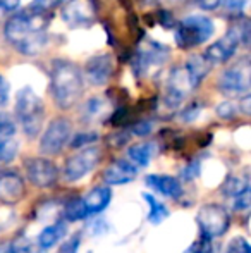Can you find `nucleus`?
Masks as SVG:
<instances>
[{"mask_svg": "<svg viewBox=\"0 0 251 253\" xmlns=\"http://www.w3.org/2000/svg\"><path fill=\"white\" fill-rule=\"evenodd\" d=\"M47 28V12L30 7L7 19L3 26V35L16 50L24 55H38L45 50L48 43Z\"/></svg>", "mask_w": 251, "mask_h": 253, "instance_id": "f257e3e1", "label": "nucleus"}, {"mask_svg": "<svg viewBox=\"0 0 251 253\" xmlns=\"http://www.w3.org/2000/svg\"><path fill=\"white\" fill-rule=\"evenodd\" d=\"M50 90L57 107L71 109L84 91V80L79 66L66 59H55L50 69Z\"/></svg>", "mask_w": 251, "mask_h": 253, "instance_id": "f03ea898", "label": "nucleus"}, {"mask_svg": "<svg viewBox=\"0 0 251 253\" xmlns=\"http://www.w3.org/2000/svg\"><path fill=\"white\" fill-rule=\"evenodd\" d=\"M16 116L28 138H36L40 134L45 119V105L30 86H24L17 93Z\"/></svg>", "mask_w": 251, "mask_h": 253, "instance_id": "7ed1b4c3", "label": "nucleus"}, {"mask_svg": "<svg viewBox=\"0 0 251 253\" xmlns=\"http://www.w3.org/2000/svg\"><path fill=\"white\" fill-rule=\"evenodd\" d=\"M250 45V21L243 19L241 24L231 28L225 37L212 43L205 52V57L210 60V64H222L229 60L236 52H238L239 45Z\"/></svg>", "mask_w": 251, "mask_h": 253, "instance_id": "20e7f679", "label": "nucleus"}, {"mask_svg": "<svg viewBox=\"0 0 251 253\" xmlns=\"http://www.w3.org/2000/svg\"><path fill=\"white\" fill-rule=\"evenodd\" d=\"M212 35H214V23L210 17L194 14L184 17L176 26V43L181 48H191L208 42Z\"/></svg>", "mask_w": 251, "mask_h": 253, "instance_id": "39448f33", "label": "nucleus"}, {"mask_svg": "<svg viewBox=\"0 0 251 253\" xmlns=\"http://www.w3.org/2000/svg\"><path fill=\"white\" fill-rule=\"evenodd\" d=\"M218 90L229 97H243L251 88V62L248 57H241L218 78Z\"/></svg>", "mask_w": 251, "mask_h": 253, "instance_id": "423d86ee", "label": "nucleus"}, {"mask_svg": "<svg viewBox=\"0 0 251 253\" xmlns=\"http://www.w3.org/2000/svg\"><path fill=\"white\" fill-rule=\"evenodd\" d=\"M100 148L91 147V145H88L83 150L71 155L66 160V166H64V177H66V181H69V183L79 181L81 177H84L88 172H91L97 167V164L100 162Z\"/></svg>", "mask_w": 251, "mask_h": 253, "instance_id": "0eeeda50", "label": "nucleus"}, {"mask_svg": "<svg viewBox=\"0 0 251 253\" xmlns=\"http://www.w3.org/2000/svg\"><path fill=\"white\" fill-rule=\"evenodd\" d=\"M196 222L203 234H207L210 238H218L229 229L231 217H229V212L222 205L210 203V205H205L198 210Z\"/></svg>", "mask_w": 251, "mask_h": 253, "instance_id": "6e6552de", "label": "nucleus"}, {"mask_svg": "<svg viewBox=\"0 0 251 253\" xmlns=\"http://www.w3.org/2000/svg\"><path fill=\"white\" fill-rule=\"evenodd\" d=\"M71 134H72V124L66 117L54 119L40 140V152L45 155H57L62 152V148L69 143Z\"/></svg>", "mask_w": 251, "mask_h": 253, "instance_id": "1a4fd4ad", "label": "nucleus"}, {"mask_svg": "<svg viewBox=\"0 0 251 253\" xmlns=\"http://www.w3.org/2000/svg\"><path fill=\"white\" fill-rule=\"evenodd\" d=\"M169 50L158 42H148L143 43L133 57V69L138 76H144L151 67H160L167 60Z\"/></svg>", "mask_w": 251, "mask_h": 253, "instance_id": "9d476101", "label": "nucleus"}, {"mask_svg": "<svg viewBox=\"0 0 251 253\" xmlns=\"http://www.w3.org/2000/svg\"><path fill=\"white\" fill-rule=\"evenodd\" d=\"M62 19L71 28H88L97 19L93 0H71L64 5Z\"/></svg>", "mask_w": 251, "mask_h": 253, "instance_id": "9b49d317", "label": "nucleus"}, {"mask_svg": "<svg viewBox=\"0 0 251 253\" xmlns=\"http://www.w3.org/2000/svg\"><path fill=\"white\" fill-rule=\"evenodd\" d=\"M189 90H193L191 86L188 74H186L184 67H174L169 74L167 80V88H165L164 95V103L167 109H178L186 98V95L189 93Z\"/></svg>", "mask_w": 251, "mask_h": 253, "instance_id": "f8f14e48", "label": "nucleus"}, {"mask_svg": "<svg viewBox=\"0 0 251 253\" xmlns=\"http://www.w3.org/2000/svg\"><path fill=\"white\" fill-rule=\"evenodd\" d=\"M24 169H26L28 179L38 188H48L59 179V169L55 167V164L43 157L28 159Z\"/></svg>", "mask_w": 251, "mask_h": 253, "instance_id": "ddd939ff", "label": "nucleus"}, {"mask_svg": "<svg viewBox=\"0 0 251 253\" xmlns=\"http://www.w3.org/2000/svg\"><path fill=\"white\" fill-rule=\"evenodd\" d=\"M86 78L93 86H104L114 74V59L108 53H98L90 57V60L84 66Z\"/></svg>", "mask_w": 251, "mask_h": 253, "instance_id": "4468645a", "label": "nucleus"}, {"mask_svg": "<svg viewBox=\"0 0 251 253\" xmlns=\"http://www.w3.org/2000/svg\"><path fill=\"white\" fill-rule=\"evenodd\" d=\"M24 193H26V188H24V181L19 174H0V202L3 205H16L23 200Z\"/></svg>", "mask_w": 251, "mask_h": 253, "instance_id": "2eb2a0df", "label": "nucleus"}, {"mask_svg": "<svg viewBox=\"0 0 251 253\" xmlns=\"http://www.w3.org/2000/svg\"><path fill=\"white\" fill-rule=\"evenodd\" d=\"M148 188L155 190L157 193L164 195L172 200H179L182 197V184L178 177L174 176H164V174H150L144 179Z\"/></svg>", "mask_w": 251, "mask_h": 253, "instance_id": "dca6fc26", "label": "nucleus"}, {"mask_svg": "<svg viewBox=\"0 0 251 253\" xmlns=\"http://www.w3.org/2000/svg\"><path fill=\"white\" fill-rule=\"evenodd\" d=\"M136 177V167L129 162V160L119 159L114 160L107 169L104 170V181L110 186H117V184H126Z\"/></svg>", "mask_w": 251, "mask_h": 253, "instance_id": "f3484780", "label": "nucleus"}, {"mask_svg": "<svg viewBox=\"0 0 251 253\" xmlns=\"http://www.w3.org/2000/svg\"><path fill=\"white\" fill-rule=\"evenodd\" d=\"M212 66H214V64H210V60H208L205 55H191L188 59V62H186V66H184L191 86L193 88L200 86L201 81L208 76Z\"/></svg>", "mask_w": 251, "mask_h": 253, "instance_id": "a211bd4d", "label": "nucleus"}, {"mask_svg": "<svg viewBox=\"0 0 251 253\" xmlns=\"http://www.w3.org/2000/svg\"><path fill=\"white\" fill-rule=\"evenodd\" d=\"M110 114V102L105 97H93L90 98L83 105L81 110V117L86 123H95V121H102Z\"/></svg>", "mask_w": 251, "mask_h": 253, "instance_id": "6ab92c4d", "label": "nucleus"}, {"mask_svg": "<svg viewBox=\"0 0 251 253\" xmlns=\"http://www.w3.org/2000/svg\"><path fill=\"white\" fill-rule=\"evenodd\" d=\"M112 200V190L107 186H97L83 198L84 207L91 213H100L102 210H105L108 207V203Z\"/></svg>", "mask_w": 251, "mask_h": 253, "instance_id": "aec40b11", "label": "nucleus"}, {"mask_svg": "<svg viewBox=\"0 0 251 253\" xmlns=\"http://www.w3.org/2000/svg\"><path fill=\"white\" fill-rule=\"evenodd\" d=\"M64 234H66V224L55 222L52 226H47L38 234V247L43 248V250H48V248L55 247L62 240Z\"/></svg>", "mask_w": 251, "mask_h": 253, "instance_id": "412c9836", "label": "nucleus"}, {"mask_svg": "<svg viewBox=\"0 0 251 253\" xmlns=\"http://www.w3.org/2000/svg\"><path fill=\"white\" fill-rule=\"evenodd\" d=\"M155 150H157L155 143H138V145L129 147L127 155H129V159H131V164H134V166H138V167H146L148 164H150Z\"/></svg>", "mask_w": 251, "mask_h": 253, "instance_id": "4be33fe9", "label": "nucleus"}, {"mask_svg": "<svg viewBox=\"0 0 251 253\" xmlns=\"http://www.w3.org/2000/svg\"><path fill=\"white\" fill-rule=\"evenodd\" d=\"M143 198L148 203V220L151 224H160L169 217V209L162 202H158L153 195L143 193Z\"/></svg>", "mask_w": 251, "mask_h": 253, "instance_id": "5701e85b", "label": "nucleus"}, {"mask_svg": "<svg viewBox=\"0 0 251 253\" xmlns=\"http://www.w3.org/2000/svg\"><path fill=\"white\" fill-rule=\"evenodd\" d=\"M246 190H250V181L246 176H236V174H232V176H229L227 179L224 181V184H222V193L231 198L245 193Z\"/></svg>", "mask_w": 251, "mask_h": 253, "instance_id": "b1692460", "label": "nucleus"}, {"mask_svg": "<svg viewBox=\"0 0 251 253\" xmlns=\"http://www.w3.org/2000/svg\"><path fill=\"white\" fill-rule=\"evenodd\" d=\"M62 213H64V217H66V220H69V222H77V220H83L90 215V212H88L86 207H84L83 198H71V200L64 205Z\"/></svg>", "mask_w": 251, "mask_h": 253, "instance_id": "393cba45", "label": "nucleus"}, {"mask_svg": "<svg viewBox=\"0 0 251 253\" xmlns=\"http://www.w3.org/2000/svg\"><path fill=\"white\" fill-rule=\"evenodd\" d=\"M16 126L12 121H9L5 116H0V145H5L14 140Z\"/></svg>", "mask_w": 251, "mask_h": 253, "instance_id": "a878e982", "label": "nucleus"}, {"mask_svg": "<svg viewBox=\"0 0 251 253\" xmlns=\"http://www.w3.org/2000/svg\"><path fill=\"white\" fill-rule=\"evenodd\" d=\"M227 253H251L250 243L241 236L232 238L227 245Z\"/></svg>", "mask_w": 251, "mask_h": 253, "instance_id": "bb28decb", "label": "nucleus"}, {"mask_svg": "<svg viewBox=\"0 0 251 253\" xmlns=\"http://www.w3.org/2000/svg\"><path fill=\"white\" fill-rule=\"evenodd\" d=\"M210 248H212V238L201 233L200 241L191 245L184 253H210Z\"/></svg>", "mask_w": 251, "mask_h": 253, "instance_id": "cd10ccee", "label": "nucleus"}, {"mask_svg": "<svg viewBox=\"0 0 251 253\" xmlns=\"http://www.w3.org/2000/svg\"><path fill=\"white\" fill-rule=\"evenodd\" d=\"M98 136L95 133H77L76 136L71 140V147L72 148H79V147H88L93 141H97Z\"/></svg>", "mask_w": 251, "mask_h": 253, "instance_id": "c85d7f7f", "label": "nucleus"}, {"mask_svg": "<svg viewBox=\"0 0 251 253\" xmlns=\"http://www.w3.org/2000/svg\"><path fill=\"white\" fill-rule=\"evenodd\" d=\"M215 112H217V116L220 117V119H232V117L238 114V107L232 102H222L217 105Z\"/></svg>", "mask_w": 251, "mask_h": 253, "instance_id": "c756f323", "label": "nucleus"}, {"mask_svg": "<svg viewBox=\"0 0 251 253\" xmlns=\"http://www.w3.org/2000/svg\"><path fill=\"white\" fill-rule=\"evenodd\" d=\"M200 112H201V103L200 102H191L189 105H186L184 109H182L181 119L186 121V123H191V121H194L198 116H200Z\"/></svg>", "mask_w": 251, "mask_h": 253, "instance_id": "7c9ffc66", "label": "nucleus"}, {"mask_svg": "<svg viewBox=\"0 0 251 253\" xmlns=\"http://www.w3.org/2000/svg\"><path fill=\"white\" fill-rule=\"evenodd\" d=\"M153 131V123L151 121H140V123L131 126V133L136 136H148Z\"/></svg>", "mask_w": 251, "mask_h": 253, "instance_id": "2f4dec72", "label": "nucleus"}, {"mask_svg": "<svg viewBox=\"0 0 251 253\" xmlns=\"http://www.w3.org/2000/svg\"><path fill=\"white\" fill-rule=\"evenodd\" d=\"M16 152H17V143L14 140L5 145H0V162H9V160H12Z\"/></svg>", "mask_w": 251, "mask_h": 253, "instance_id": "473e14b6", "label": "nucleus"}, {"mask_svg": "<svg viewBox=\"0 0 251 253\" xmlns=\"http://www.w3.org/2000/svg\"><path fill=\"white\" fill-rule=\"evenodd\" d=\"M220 5H224V9L227 10V12L241 14L243 9L248 5V0H222Z\"/></svg>", "mask_w": 251, "mask_h": 253, "instance_id": "72a5a7b5", "label": "nucleus"}, {"mask_svg": "<svg viewBox=\"0 0 251 253\" xmlns=\"http://www.w3.org/2000/svg\"><path fill=\"white\" fill-rule=\"evenodd\" d=\"M64 0H35L33 7L38 10H43V12H50V10L57 9L59 5H62Z\"/></svg>", "mask_w": 251, "mask_h": 253, "instance_id": "f704fd0d", "label": "nucleus"}, {"mask_svg": "<svg viewBox=\"0 0 251 253\" xmlns=\"http://www.w3.org/2000/svg\"><path fill=\"white\" fill-rule=\"evenodd\" d=\"M250 203H251L250 190H246L245 193L234 197V210H238V212H241V210H246L250 207Z\"/></svg>", "mask_w": 251, "mask_h": 253, "instance_id": "c9c22d12", "label": "nucleus"}, {"mask_svg": "<svg viewBox=\"0 0 251 253\" xmlns=\"http://www.w3.org/2000/svg\"><path fill=\"white\" fill-rule=\"evenodd\" d=\"M77 248H79V236H74L67 240L66 243H62L57 253H77Z\"/></svg>", "mask_w": 251, "mask_h": 253, "instance_id": "e433bc0d", "label": "nucleus"}, {"mask_svg": "<svg viewBox=\"0 0 251 253\" xmlns=\"http://www.w3.org/2000/svg\"><path fill=\"white\" fill-rule=\"evenodd\" d=\"M198 172H200V164L191 162L188 167H184V169L181 170V176H182V179L189 181V179H193V177H196Z\"/></svg>", "mask_w": 251, "mask_h": 253, "instance_id": "4c0bfd02", "label": "nucleus"}, {"mask_svg": "<svg viewBox=\"0 0 251 253\" xmlns=\"http://www.w3.org/2000/svg\"><path fill=\"white\" fill-rule=\"evenodd\" d=\"M9 91H10V86H9V83H7V80L3 76H0V107L9 102Z\"/></svg>", "mask_w": 251, "mask_h": 253, "instance_id": "58836bf2", "label": "nucleus"}, {"mask_svg": "<svg viewBox=\"0 0 251 253\" xmlns=\"http://www.w3.org/2000/svg\"><path fill=\"white\" fill-rule=\"evenodd\" d=\"M158 23L164 28H171V30L176 26L174 17H172V14L167 12V10H160V12H158Z\"/></svg>", "mask_w": 251, "mask_h": 253, "instance_id": "ea45409f", "label": "nucleus"}, {"mask_svg": "<svg viewBox=\"0 0 251 253\" xmlns=\"http://www.w3.org/2000/svg\"><path fill=\"white\" fill-rule=\"evenodd\" d=\"M21 5V0H0V10L2 12H14Z\"/></svg>", "mask_w": 251, "mask_h": 253, "instance_id": "a19ab883", "label": "nucleus"}, {"mask_svg": "<svg viewBox=\"0 0 251 253\" xmlns=\"http://www.w3.org/2000/svg\"><path fill=\"white\" fill-rule=\"evenodd\" d=\"M196 2L203 10H215V9L220 7L222 0H196Z\"/></svg>", "mask_w": 251, "mask_h": 253, "instance_id": "79ce46f5", "label": "nucleus"}, {"mask_svg": "<svg viewBox=\"0 0 251 253\" xmlns=\"http://www.w3.org/2000/svg\"><path fill=\"white\" fill-rule=\"evenodd\" d=\"M251 97H250V93H246V95H243L241 97V100H239V105H238V109L241 110L243 114H246V116H250V112H251Z\"/></svg>", "mask_w": 251, "mask_h": 253, "instance_id": "37998d69", "label": "nucleus"}, {"mask_svg": "<svg viewBox=\"0 0 251 253\" xmlns=\"http://www.w3.org/2000/svg\"><path fill=\"white\" fill-rule=\"evenodd\" d=\"M0 253H16V252H14L10 241H2V243H0Z\"/></svg>", "mask_w": 251, "mask_h": 253, "instance_id": "c03bdc74", "label": "nucleus"}, {"mask_svg": "<svg viewBox=\"0 0 251 253\" xmlns=\"http://www.w3.org/2000/svg\"><path fill=\"white\" fill-rule=\"evenodd\" d=\"M160 2H171V0H160Z\"/></svg>", "mask_w": 251, "mask_h": 253, "instance_id": "a18cd8bd", "label": "nucleus"}]
</instances>
